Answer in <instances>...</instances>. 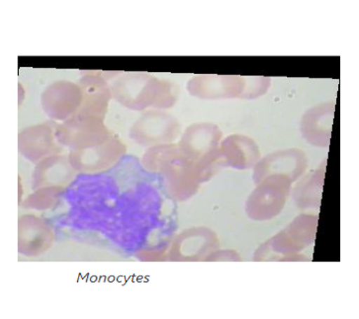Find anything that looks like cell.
<instances>
[{
  "label": "cell",
  "instance_id": "6da1fadb",
  "mask_svg": "<svg viewBox=\"0 0 359 319\" xmlns=\"http://www.w3.org/2000/svg\"><path fill=\"white\" fill-rule=\"evenodd\" d=\"M112 134L105 126L104 119L84 115H74L55 127L57 141L69 151L93 148Z\"/></svg>",
  "mask_w": 359,
  "mask_h": 319
},
{
  "label": "cell",
  "instance_id": "7a4b0ae2",
  "mask_svg": "<svg viewBox=\"0 0 359 319\" xmlns=\"http://www.w3.org/2000/svg\"><path fill=\"white\" fill-rule=\"evenodd\" d=\"M126 148L114 134L100 145L84 150L69 151V163L76 173L98 174L119 162Z\"/></svg>",
  "mask_w": 359,
  "mask_h": 319
},
{
  "label": "cell",
  "instance_id": "3957f363",
  "mask_svg": "<svg viewBox=\"0 0 359 319\" xmlns=\"http://www.w3.org/2000/svg\"><path fill=\"white\" fill-rule=\"evenodd\" d=\"M55 232L42 218L24 215L18 220V252L25 257H38L52 248Z\"/></svg>",
  "mask_w": 359,
  "mask_h": 319
},
{
  "label": "cell",
  "instance_id": "277c9868",
  "mask_svg": "<svg viewBox=\"0 0 359 319\" xmlns=\"http://www.w3.org/2000/svg\"><path fill=\"white\" fill-rule=\"evenodd\" d=\"M55 124L45 123L23 129L18 139L21 155L34 163L52 155H61L64 146L55 136Z\"/></svg>",
  "mask_w": 359,
  "mask_h": 319
},
{
  "label": "cell",
  "instance_id": "5b68a950",
  "mask_svg": "<svg viewBox=\"0 0 359 319\" xmlns=\"http://www.w3.org/2000/svg\"><path fill=\"white\" fill-rule=\"evenodd\" d=\"M43 109L50 119L65 122L79 112L81 103L79 85L57 83L49 86L41 97Z\"/></svg>",
  "mask_w": 359,
  "mask_h": 319
},
{
  "label": "cell",
  "instance_id": "8992f818",
  "mask_svg": "<svg viewBox=\"0 0 359 319\" xmlns=\"http://www.w3.org/2000/svg\"><path fill=\"white\" fill-rule=\"evenodd\" d=\"M76 171L66 155H55L36 163L32 175V188L61 187L66 189L76 178Z\"/></svg>",
  "mask_w": 359,
  "mask_h": 319
},
{
  "label": "cell",
  "instance_id": "52a82bcc",
  "mask_svg": "<svg viewBox=\"0 0 359 319\" xmlns=\"http://www.w3.org/2000/svg\"><path fill=\"white\" fill-rule=\"evenodd\" d=\"M177 125L168 115L149 113L144 115L131 129V138L140 145L166 143L175 138Z\"/></svg>",
  "mask_w": 359,
  "mask_h": 319
},
{
  "label": "cell",
  "instance_id": "ba28073f",
  "mask_svg": "<svg viewBox=\"0 0 359 319\" xmlns=\"http://www.w3.org/2000/svg\"><path fill=\"white\" fill-rule=\"evenodd\" d=\"M81 103L76 114L104 119L107 112L111 91L102 79L89 78L79 85Z\"/></svg>",
  "mask_w": 359,
  "mask_h": 319
},
{
  "label": "cell",
  "instance_id": "9c48e42d",
  "mask_svg": "<svg viewBox=\"0 0 359 319\" xmlns=\"http://www.w3.org/2000/svg\"><path fill=\"white\" fill-rule=\"evenodd\" d=\"M66 190L61 187H43L36 189L22 201L21 206L26 210L47 211L55 207Z\"/></svg>",
  "mask_w": 359,
  "mask_h": 319
}]
</instances>
